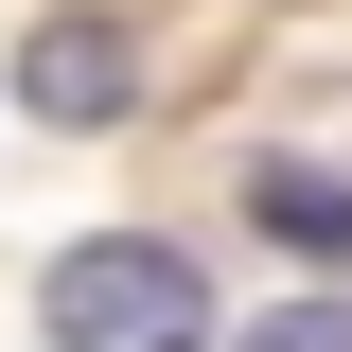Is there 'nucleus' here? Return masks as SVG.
Returning <instances> with one entry per match:
<instances>
[{
    "label": "nucleus",
    "mask_w": 352,
    "mask_h": 352,
    "mask_svg": "<svg viewBox=\"0 0 352 352\" xmlns=\"http://www.w3.org/2000/svg\"><path fill=\"white\" fill-rule=\"evenodd\" d=\"M247 352H352V300H282V317H264Z\"/></svg>",
    "instance_id": "obj_4"
},
{
    "label": "nucleus",
    "mask_w": 352,
    "mask_h": 352,
    "mask_svg": "<svg viewBox=\"0 0 352 352\" xmlns=\"http://www.w3.org/2000/svg\"><path fill=\"white\" fill-rule=\"evenodd\" d=\"M36 335L53 352H194L212 335V282H194V247H159V229H106V247H71L36 282Z\"/></svg>",
    "instance_id": "obj_1"
},
{
    "label": "nucleus",
    "mask_w": 352,
    "mask_h": 352,
    "mask_svg": "<svg viewBox=\"0 0 352 352\" xmlns=\"http://www.w3.org/2000/svg\"><path fill=\"white\" fill-rule=\"evenodd\" d=\"M247 212L282 229L300 264H352V176H317V159H264V176H247Z\"/></svg>",
    "instance_id": "obj_3"
},
{
    "label": "nucleus",
    "mask_w": 352,
    "mask_h": 352,
    "mask_svg": "<svg viewBox=\"0 0 352 352\" xmlns=\"http://www.w3.org/2000/svg\"><path fill=\"white\" fill-rule=\"evenodd\" d=\"M18 106H36V124H124L141 71H124V36H106V18H53V36L18 53Z\"/></svg>",
    "instance_id": "obj_2"
}]
</instances>
